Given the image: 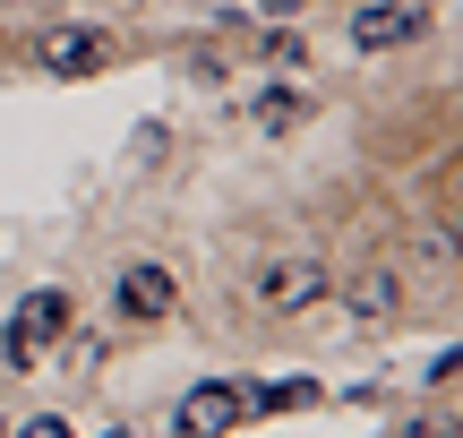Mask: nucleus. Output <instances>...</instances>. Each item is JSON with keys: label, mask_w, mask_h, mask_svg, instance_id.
I'll list each match as a JSON object with an SVG mask.
<instances>
[{"label": "nucleus", "mask_w": 463, "mask_h": 438, "mask_svg": "<svg viewBox=\"0 0 463 438\" xmlns=\"http://www.w3.org/2000/svg\"><path fill=\"white\" fill-rule=\"evenodd\" d=\"M430 34V0H369V9H352V43L361 52H403Z\"/></svg>", "instance_id": "nucleus-5"}, {"label": "nucleus", "mask_w": 463, "mask_h": 438, "mask_svg": "<svg viewBox=\"0 0 463 438\" xmlns=\"http://www.w3.org/2000/svg\"><path fill=\"white\" fill-rule=\"evenodd\" d=\"M326 284H335V275H326L317 250H275L258 267V301L266 309H309V301H326Z\"/></svg>", "instance_id": "nucleus-1"}, {"label": "nucleus", "mask_w": 463, "mask_h": 438, "mask_svg": "<svg viewBox=\"0 0 463 438\" xmlns=\"http://www.w3.org/2000/svg\"><path fill=\"white\" fill-rule=\"evenodd\" d=\"M172 309H181V275H172V267H155V258L120 267V284H112V319L155 327V319H172Z\"/></svg>", "instance_id": "nucleus-3"}, {"label": "nucleus", "mask_w": 463, "mask_h": 438, "mask_svg": "<svg viewBox=\"0 0 463 438\" xmlns=\"http://www.w3.org/2000/svg\"><path fill=\"white\" fill-rule=\"evenodd\" d=\"M455 241H463V206H455Z\"/></svg>", "instance_id": "nucleus-13"}, {"label": "nucleus", "mask_w": 463, "mask_h": 438, "mask_svg": "<svg viewBox=\"0 0 463 438\" xmlns=\"http://www.w3.org/2000/svg\"><path fill=\"white\" fill-rule=\"evenodd\" d=\"M69 327V292H26V301H17V319H9V336H0V361H9V370H26L34 353H43L52 336H61Z\"/></svg>", "instance_id": "nucleus-4"}, {"label": "nucleus", "mask_w": 463, "mask_h": 438, "mask_svg": "<svg viewBox=\"0 0 463 438\" xmlns=\"http://www.w3.org/2000/svg\"><path fill=\"white\" fill-rule=\"evenodd\" d=\"M249 422V378H206V387L181 395V413H172V430L181 438H223Z\"/></svg>", "instance_id": "nucleus-2"}, {"label": "nucleus", "mask_w": 463, "mask_h": 438, "mask_svg": "<svg viewBox=\"0 0 463 438\" xmlns=\"http://www.w3.org/2000/svg\"><path fill=\"white\" fill-rule=\"evenodd\" d=\"M403 438H463V430H455V422H412Z\"/></svg>", "instance_id": "nucleus-12"}, {"label": "nucleus", "mask_w": 463, "mask_h": 438, "mask_svg": "<svg viewBox=\"0 0 463 438\" xmlns=\"http://www.w3.org/2000/svg\"><path fill=\"white\" fill-rule=\"evenodd\" d=\"M395 309H403V284H395L386 267L352 275V319H369V327H378V319H395Z\"/></svg>", "instance_id": "nucleus-7"}, {"label": "nucleus", "mask_w": 463, "mask_h": 438, "mask_svg": "<svg viewBox=\"0 0 463 438\" xmlns=\"http://www.w3.org/2000/svg\"><path fill=\"white\" fill-rule=\"evenodd\" d=\"M103 61H112V34H103V26H52V34H34V69H43V78H95Z\"/></svg>", "instance_id": "nucleus-6"}, {"label": "nucleus", "mask_w": 463, "mask_h": 438, "mask_svg": "<svg viewBox=\"0 0 463 438\" xmlns=\"http://www.w3.org/2000/svg\"><path fill=\"white\" fill-rule=\"evenodd\" d=\"M300 112H309V103H300L292 86H266L258 95V129H300Z\"/></svg>", "instance_id": "nucleus-9"}, {"label": "nucleus", "mask_w": 463, "mask_h": 438, "mask_svg": "<svg viewBox=\"0 0 463 438\" xmlns=\"http://www.w3.org/2000/svg\"><path fill=\"white\" fill-rule=\"evenodd\" d=\"M17 438H78V430H69V422H52V413H43V422H26Z\"/></svg>", "instance_id": "nucleus-11"}, {"label": "nucleus", "mask_w": 463, "mask_h": 438, "mask_svg": "<svg viewBox=\"0 0 463 438\" xmlns=\"http://www.w3.org/2000/svg\"><path fill=\"white\" fill-rule=\"evenodd\" d=\"M317 405V378H266V387H249V413H300Z\"/></svg>", "instance_id": "nucleus-8"}, {"label": "nucleus", "mask_w": 463, "mask_h": 438, "mask_svg": "<svg viewBox=\"0 0 463 438\" xmlns=\"http://www.w3.org/2000/svg\"><path fill=\"white\" fill-rule=\"evenodd\" d=\"M258 52H266V61H283V69H300V61H309V43H300L292 26H266V34H258Z\"/></svg>", "instance_id": "nucleus-10"}]
</instances>
